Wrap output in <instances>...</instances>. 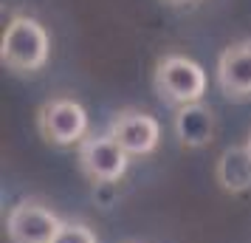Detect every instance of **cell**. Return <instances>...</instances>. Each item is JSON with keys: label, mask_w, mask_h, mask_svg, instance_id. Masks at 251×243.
<instances>
[{"label": "cell", "mask_w": 251, "mask_h": 243, "mask_svg": "<svg viewBox=\"0 0 251 243\" xmlns=\"http://www.w3.org/2000/svg\"><path fill=\"white\" fill-rule=\"evenodd\" d=\"M48 51L51 37L46 26L28 14H14L0 37V62L14 74L40 71L48 62Z\"/></svg>", "instance_id": "cell-1"}, {"label": "cell", "mask_w": 251, "mask_h": 243, "mask_svg": "<svg viewBox=\"0 0 251 243\" xmlns=\"http://www.w3.org/2000/svg\"><path fill=\"white\" fill-rule=\"evenodd\" d=\"M152 88L161 102L167 105H175V108L195 105L206 93V71L183 54H164L155 62Z\"/></svg>", "instance_id": "cell-2"}, {"label": "cell", "mask_w": 251, "mask_h": 243, "mask_svg": "<svg viewBox=\"0 0 251 243\" xmlns=\"http://www.w3.org/2000/svg\"><path fill=\"white\" fill-rule=\"evenodd\" d=\"M37 130L54 147H79L88 139V110L68 96L48 99L37 110Z\"/></svg>", "instance_id": "cell-3"}, {"label": "cell", "mask_w": 251, "mask_h": 243, "mask_svg": "<svg viewBox=\"0 0 251 243\" xmlns=\"http://www.w3.org/2000/svg\"><path fill=\"white\" fill-rule=\"evenodd\" d=\"M76 162L85 178L93 184H116L122 181L130 167V156L122 150V144L104 133V136H88L76 147Z\"/></svg>", "instance_id": "cell-4"}, {"label": "cell", "mask_w": 251, "mask_h": 243, "mask_svg": "<svg viewBox=\"0 0 251 243\" xmlns=\"http://www.w3.org/2000/svg\"><path fill=\"white\" fill-rule=\"evenodd\" d=\"M65 220L40 201H17L6 215L9 243H54Z\"/></svg>", "instance_id": "cell-5"}, {"label": "cell", "mask_w": 251, "mask_h": 243, "mask_svg": "<svg viewBox=\"0 0 251 243\" xmlns=\"http://www.w3.org/2000/svg\"><path fill=\"white\" fill-rule=\"evenodd\" d=\"M127 156H152L161 144V125L155 116L136 110V108H125L113 116L110 130H107Z\"/></svg>", "instance_id": "cell-6"}, {"label": "cell", "mask_w": 251, "mask_h": 243, "mask_svg": "<svg viewBox=\"0 0 251 243\" xmlns=\"http://www.w3.org/2000/svg\"><path fill=\"white\" fill-rule=\"evenodd\" d=\"M217 85L228 99H251V40L223 48L217 59Z\"/></svg>", "instance_id": "cell-7"}, {"label": "cell", "mask_w": 251, "mask_h": 243, "mask_svg": "<svg viewBox=\"0 0 251 243\" xmlns=\"http://www.w3.org/2000/svg\"><path fill=\"white\" fill-rule=\"evenodd\" d=\"M172 130L181 141V147H189V150H201L206 144L215 141L217 133V116L215 110L203 102L195 105H183L175 110V119H172Z\"/></svg>", "instance_id": "cell-8"}, {"label": "cell", "mask_w": 251, "mask_h": 243, "mask_svg": "<svg viewBox=\"0 0 251 243\" xmlns=\"http://www.w3.org/2000/svg\"><path fill=\"white\" fill-rule=\"evenodd\" d=\"M215 178L223 192L240 195L251 189V147L249 144H234L220 153L215 164Z\"/></svg>", "instance_id": "cell-9"}, {"label": "cell", "mask_w": 251, "mask_h": 243, "mask_svg": "<svg viewBox=\"0 0 251 243\" xmlns=\"http://www.w3.org/2000/svg\"><path fill=\"white\" fill-rule=\"evenodd\" d=\"M54 243H99V241H96V232H93L88 223L71 220V223H65V226L59 229Z\"/></svg>", "instance_id": "cell-10"}, {"label": "cell", "mask_w": 251, "mask_h": 243, "mask_svg": "<svg viewBox=\"0 0 251 243\" xmlns=\"http://www.w3.org/2000/svg\"><path fill=\"white\" fill-rule=\"evenodd\" d=\"M167 3H172V6H181V3H192V0H167Z\"/></svg>", "instance_id": "cell-11"}, {"label": "cell", "mask_w": 251, "mask_h": 243, "mask_svg": "<svg viewBox=\"0 0 251 243\" xmlns=\"http://www.w3.org/2000/svg\"><path fill=\"white\" fill-rule=\"evenodd\" d=\"M246 144H249V147H251V133H249V141H246Z\"/></svg>", "instance_id": "cell-12"}]
</instances>
